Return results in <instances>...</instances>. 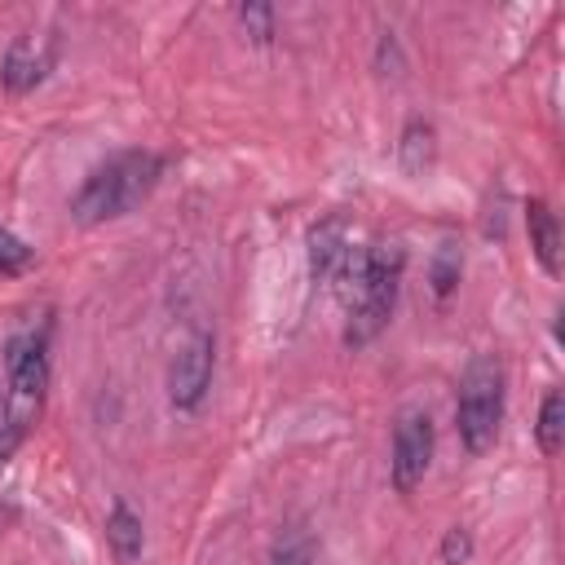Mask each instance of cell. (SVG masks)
Listing matches in <instances>:
<instances>
[{
  "instance_id": "18",
  "label": "cell",
  "mask_w": 565,
  "mask_h": 565,
  "mask_svg": "<svg viewBox=\"0 0 565 565\" xmlns=\"http://www.w3.org/2000/svg\"><path fill=\"white\" fill-rule=\"evenodd\" d=\"M4 419H9V402H4V393H0V428H4Z\"/></svg>"
},
{
  "instance_id": "7",
  "label": "cell",
  "mask_w": 565,
  "mask_h": 565,
  "mask_svg": "<svg viewBox=\"0 0 565 565\" xmlns=\"http://www.w3.org/2000/svg\"><path fill=\"white\" fill-rule=\"evenodd\" d=\"M362 247H353L349 238V225L340 216H327L309 230V274L313 282H331V287H344V278L353 274Z\"/></svg>"
},
{
  "instance_id": "12",
  "label": "cell",
  "mask_w": 565,
  "mask_h": 565,
  "mask_svg": "<svg viewBox=\"0 0 565 565\" xmlns=\"http://www.w3.org/2000/svg\"><path fill=\"white\" fill-rule=\"evenodd\" d=\"M534 437H539V450H543V455H556V450H561V441H565V397H561V388H552V393L543 397Z\"/></svg>"
},
{
  "instance_id": "8",
  "label": "cell",
  "mask_w": 565,
  "mask_h": 565,
  "mask_svg": "<svg viewBox=\"0 0 565 565\" xmlns=\"http://www.w3.org/2000/svg\"><path fill=\"white\" fill-rule=\"evenodd\" d=\"M57 62V40L53 35H18L9 49H4V62H0V84L9 93H31L35 84L49 79Z\"/></svg>"
},
{
  "instance_id": "15",
  "label": "cell",
  "mask_w": 565,
  "mask_h": 565,
  "mask_svg": "<svg viewBox=\"0 0 565 565\" xmlns=\"http://www.w3.org/2000/svg\"><path fill=\"white\" fill-rule=\"evenodd\" d=\"M31 260H35V252H31L13 230L0 225V278H13V274H22V269H31Z\"/></svg>"
},
{
  "instance_id": "6",
  "label": "cell",
  "mask_w": 565,
  "mask_h": 565,
  "mask_svg": "<svg viewBox=\"0 0 565 565\" xmlns=\"http://www.w3.org/2000/svg\"><path fill=\"white\" fill-rule=\"evenodd\" d=\"M212 366H216V340L207 331H194L168 366V402L177 411H199V402L212 388Z\"/></svg>"
},
{
  "instance_id": "9",
  "label": "cell",
  "mask_w": 565,
  "mask_h": 565,
  "mask_svg": "<svg viewBox=\"0 0 565 565\" xmlns=\"http://www.w3.org/2000/svg\"><path fill=\"white\" fill-rule=\"evenodd\" d=\"M525 230H530V247H534L539 265L556 278L561 274V221H556V212L543 199L525 203Z\"/></svg>"
},
{
  "instance_id": "13",
  "label": "cell",
  "mask_w": 565,
  "mask_h": 565,
  "mask_svg": "<svg viewBox=\"0 0 565 565\" xmlns=\"http://www.w3.org/2000/svg\"><path fill=\"white\" fill-rule=\"evenodd\" d=\"M459 274H463V256H459V247H455V243H441L437 256H433V269H428L437 300H446V296L459 287Z\"/></svg>"
},
{
  "instance_id": "10",
  "label": "cell",
  "mask_w": 565,
  "mask_h": 565,
  "mask_svg": "<svg viewBox=\"0 0 565 565\" xmlns=\"http://www.w3.org/2000/svg\"><path fill=\"white\" fill-rule=\"evenodd\" d=\"M106 543H110V552L119 556V565H137V561H141L146 530H141V516H137L124 499H115V508H110V516H106Z\"/></svg>"
},
{
  "instance_id": "11",
  "label": "cell",
  "mask_w": 565,
  "mask_h": 565,
  "mask_svg": "<svg viewBox=\"0 0 565 565\" xmlns=\"http://www.w3.org/2000/svg\"><path fill=\"white\" fill-rule=\"evenodd\" d=\"M397 159H402L406 172H424V168H433V159H437V128H433L428 119H411V124L402 128Z\"/></svg>"
},
{
  "instance_id": "16",
  "label": "cell",
  "mask_w": 565,
  "mask_h": 565,
  "mask_svg": "<svg viewBox=\"0 0 565 565\" xmlns=\"http://www.w3.org/2000/svg\"><path fill=\"white\" fill-rule=\"evenodd\" d=\"M238 22H243V31H247L256 44H269V40H274V9H269V4H243V9H238Z\"/></svg>"
},
{
  "instance_id": "3",
  "label": "cell",
  "mask_w": 565,
  "mask_h": 565,
  "mask_svg": "<svg viewBox=\"0 0 565 565\" xmlns=\"http://www.w3.org/2000/svg\"><path fill=\"white\" fill-rule=\"evenodd\" d=\"M503 419V366L494 358H472L459 375V402H455V428L468 455H486L499 437Z\"/></svg>"
},
{
  "instance_id": "4",
  "label": "cell",
  "mask_w": 565,
  "mask_h": 565,
  "mask_svg": "<svg viewBox=\"0 0 565 565\" xmlns=\"http://www.w3.org/2000/svg\"><path fill=\"white\" fill-rule=\"evenodd\" d=\"M4 371H9V424L31 428L44 388H49V335L44 331H18L4 344Z\"/></svg>"
},
{
  "instance_id": "5",
  "label": "cell",
  "mask_w": 565,
  "mask_h": 565,
  "mask_svg": "<svg viewBox=\"0 0 565 565\" xmlns=\"http://www.w3.org/2000/svg\"><path fill=\"white\" fill-rule=\"evenodd\" d=\"M433 419L424 411H402L397 415V428H393V459H388V477H393V490L397 494H411L428 463H433Z\"/></svg>"
},
{
  "instance_id": "2",
  "label": "cell",
  "mask_w": 565,
  "mask_h": 565,
  "mask_svg": "<svg viewBox=\"0 0 565 565\" xmlns=\"http://www.w3.org/2000/svg\"><path fill=\"white\" fill-rule=\"evenodd\" d=\"M402 265H406V252L397 243L388 247H366V260H362V274L349 291V322H344V344H371L388 318H393V305H397V287H402Z\"/></svg>"
},
{
  "instance_id": "14",
  "label": "cell",
  "mask_w": 565,
  "mask_h": 565,
  "mask_svg": "<svg viewBox=\"0 0 565 565\" xmlns=\"http://www.w3.org/2000/svg\"><path fill=\"white\" fill-rule=\"evenodd\" d=\"M269 565H313V539L305 530L278 534V543L269 552Z\"/></svg>"
},
{
  "instance_id": "17",
  "label": "cell",
  "mask_w": 565,
  "mask_h": 565,
  "mask_svg": "<svg viewBox=\"0 0 565 565\" xmlns=\"http://www.w3.org/2000/svg\"><path fill=\"white\" fill-rule=\"evenodd\" d=\"M468 556H472V539H468V530H446V539H441V565H468Z\"/></svg>"
},
{
  "instance_id": "1",
  "label": "cell",
  "mask_w": 565,
  "mask_h": 565,
  "mask_svg": "<svg viewBox=\"0 0 565 565\" xmlns=\"http://www.w3.org/2000/svg\"><path fill=\"white\" fill-rule=\"evenodd\" d=\"M163 177V159L154 150H119L106 163H97L84 185L71 199V216L79 225H102L115 216H128Z\"/></svg>"
}]
</instances>
